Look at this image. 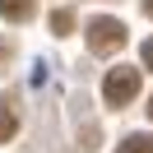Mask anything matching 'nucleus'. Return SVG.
<instances>
[{
	"mask_svg": "<svg viewBox=\"0 0 153 153\" xmlns=\"http://www.w3.org/2000/svg\"><path fill=\"white\" fill-rule=\"evenodd\" d=\"M102 97H107L111 107L134 102V97H139V70H130V65H116V70H107V79H102Z\"/></svg>",
	"mask_w": 153,
	"mask_h": 153,
	"instance_id": "1",
	"label": "nucleus"
},
{
	"mask_svg": "<svg viewBox=\"0 0 153 153\" xmlns=\"http://www.w3.org/2000/svg\"><path fill=\"white\" fill-rule=\"evenodd\" d=\"M125 47V23L121 19H93L88 23V51L93 56H111Z\"/></svg>",
	"mask_w": 153,
	"mask_h": 153,
	"instance_id": "2",
	"label": "nucleus"
},
{
	"mask_svg": "<svg viewBox=\"0 0 153 153\" xmlns=\"http://www.w3.org/2000/svg\"><path fill=\"white\" fill-rule=\"evenodd\" d=\"M14 130H19V102L10 93H0V144H10Z\"/></svg>",
	"mask_w": 153,
	"mask_h": 153,
	"instance_id": "3",
	"label": "nucleus"
},
{
	"mask_svg": "<svg viewBox=\"0 0 153 153\" xmlns=\"http://www.w3.org/2000/svg\"><path fill=\"white\" fill-rule=\"evenodd\" d=\"M33 10H37L33 0H0V14H5L10 23H28V19H33Z\"/></svg>",
	"mask_w": 153,
	"mask_h": 153,
	"instance_id": "4",
	"label": "nucleus"
},
{
	"mask_svg": "<svg viewBox=\"0 0 153 153\" xmlns=\"http://www.w3.org/2000/svg\"><path fill=\"white\" fill-rule=\"evenodd\" d=\"M116 153H153V134H125L116 144Z\"/></svg>",
	"mask_w": 153,
	"mask_h": 153,
	"instance_id": "5",
	"label": "nucleus"
},
{
	"mask_svg": "<svg viewBox=\"0 0 153 153\" xmlns=\"http://www.w3.org/2000/svg\"><path fill=\"white\" fill-rule=\"evenodd\" d=\"M70 28H74V14H70V10H56V14H51V33H70Z\"/></svg>",
	"mask_w": 153,
	"mask_h": 153,
	"instance_id": "6",
	"label": "nucleus"
},
{
	"mask_svg": "<svg viewBox=\"0 0 153 153\" xmlns=\"http://www.w3.org/2000/svg\"><path fill=\"white\" fill-rule=\"evenodd\" d=\"M144 65H149V70H153V37H149V42H144Z\"/></svg>",
	"mask_w": 153,
	"mask_h": 153,
	"instance_id": "7",
	"label": "nucleus"
},
{
	"mask_svg": "<svg viewBox=\"0 0 153 153\" xmlns=\"http://www.w3.org/2000/svg\"><path fill=\"white\" fill-rule=\"evenodd\" d=\"M0 60H10V47H5V42H0Z\"/></svg>",
	"mask_w": 153,
	"mask_h": 153,
	"instance_id": "8",
	"label": "nucleus"
},
{
	"mask_svg": "<svg viewBox=\"0 0 153 153\" xmlns=\"http://www.w3.org/2000/svg\"><path fill=\"white\" fill-rule=\"evenodd\" d=\"M144 14H149V19H153V0H144Z\"/></svg>",
	"mask_w": 153,
	"mask_h": 153,
	"instance_id": "9",
	"label": "nucleus"
},
{
	"mask_svg": "<svg viewBox=\"0 0 153 153\" xmlns=\"http://www.w3.org/2000/svg\"><path fill=\"white\" fill-rule=\"evenodd\" d=\"M149 116H153V97H149Z\"/></svg>",
	"mask_w": 153,
	"mask_h": 153,
	"instance_id": "10",
	"label": "nucleus"
}]
</instances>
